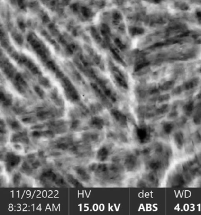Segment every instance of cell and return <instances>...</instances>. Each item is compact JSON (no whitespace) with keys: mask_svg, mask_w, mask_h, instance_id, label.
<instances>
[{"mask_svg":"<svg viewBox=\"0 0 201 215\" xmlns=\"http://www.w3.org/2000/svg\"><path fill=\"white\" fill-rule=\"evenodd\" d=\"M9 125H10L12 129H13L14 130H18L21 127L20 125L18 123V122H17V121L15 120L10 121H9Z\"/></svg>","mask_w":201,"mask_h":215,"instance_id":"7","label":"cell"},{"mask_svg":"<svg viewBox=\"0 0 201 215\" xmlns=\"http://www.w3.org/2000/svg\"><path fill=\"white\" fill-rule=\"evenodd\" d=\"M75 171H76V174H77L79 179L82 180L84 181H87L90 180V176L87 173L86 170L84 169L83 167H80V166L76 167H75Z\"/></svg>","mask_w":201,"mask_h":215,"instance_id":"2","label":"cell"},{"mask_svg":"<svg viewBox=\"0 0 201 215\" xmlns=\"http://www.w3.org/2000/svg\"><path fill=\"white\" fill-rule=\"evenodd\" d=\"M22 169H23V171L24 173H26L28 174L31 171V169H30V167H29L28 165L26 163H24L23 164V166H22Z\"/></svg>","mask_w":201,"mask_h":215,"instance_id":"10","label":"cell"},{"mask_svg":"<svg viewBox=\"0 0 201 215\" xmlns=\"http://www.w3.org/2000/svg\"><path fill=\"white\" fill-rule=\"evenodd\" d=\"M39 166H40V163L38 162V161H36L33 164V167L34 169L37 168Z\"/></svg>","mask_w":201,"mask_h":215,"instance_id":"16","label":"cell"},{"mask_svg":"<svg viewBox=\"0 0 201 215\" xmlns=\"http://www.w3.org/2000/svg\"><path fill=\"white\" fill-rule=\"evenodd\" d=\"M6 169L8 171H11L20 162V157L12 153H8L5 156Z\"/></svg>","mask_w":201,"mask_h":215,"instance_id":"1","label":"cell"},{"mask_svg":"<svg viewBox=\"0 0 201 215\" xmlns=\"http://www.w3.org/2000/svg\"><path fill=\"white\" fill-rule=\"evenodd\" d=\"M39 81H40V84H41V85H43V86H44V87H48L50 86L49 81H48V80H47V79H46V78H44V77L40 78V80H39Z\"/></svg>","mask_w":201,"mask_h":215,"instance_id":"9","label":"cell"},{"mask_svg":"<svg viewBox=\"0 0 201 215\" xmlns=\"http://www.w3.org/2000/svg\"><path fill=\"white\" fill-rule=\"evenodd\" d=\"M44 136L47 137H53L54 136V133L52 131L48 130L46 131V132H44Z\"/></svg>","mask_w":201,"mask_h":215,"instance_id":"12","label":"cell"},{"mask_svg":"<svg viewBox=\"0 0 201 215\" xmlns=\"http://www.w3.org/2000/svg\"><path fill=\"white\" fill-rule=\"evenodd\" d=\"M79 125H80V121L79 120L74 121L72 124V128H73V129H76V128L79 127Z\"/></svg>","mask_w":201,"mask_h":215,"instance_id":"13","label":"cell"},{"mask_svg":"<svg viewBox=\"0 0 201 215\" xmlns=\"http://www.w3.org/2000/svg\"><path fill=\"white\" fill-rule=\"evenodd\" d=\"M41 136V133L39 132H34L33 133V136L35 137H39Z\"/></svg>","mask_w":201,"mask_h":215,"instance_id":"14","label":"cell"},{"mask_svg":"<svg viewBox=\"0 0 201 215\" xmlns=\"http://www.w3.org/2000/svg\"><path fill=\"white\" fill-rule=\"evenodd\" d=\"M15 40H16L18 43H22V42H23V40H22L21 37L18 36V35H17V36L15 37Z\"/></svg>","mask_w":201,"mask_h":215,"instance_id":"15","label":"cell"},{"mask_svg":"<svg viewBox=\"0 0 201 215\" xmlns=\"http://www.w3.org/2000/svg\"><path fill=\"white\" fill-rule=\"evenodd\" d=\"M111 114H112L114 119L117 121L119 122L120 124H125L126 123V120L125 116L118 110H113L111 111Z\"/></svg>","mask_w":201,"mask_h":215,"instance_id":"5","label":"cell"},{"mask_svg":"<svg viewBox=\"0 0 201 215\" xmlns=\"http://www.w3.org/2000/svg\"><path fill=\"white\" fill-rule=\"evenodd\" d=\"M34 90L36 92V93H37L40 97H43V96H44V92H43V91L42 90L40 87H37V86H36V87H34Z\"/></svg>","mask_w":201,"mask_h":215,"instance_id":"11","label":"cell"},{"mask_svg":"<svg viewBox=\"0 0 201 215\" xmlns=\"http://www.w3.org/2000/svg\"><path fill=\"white\" fill-rule=\"evenodd\" d=\"M109 156V151L106 147L100 148L97 152V159L99 161H104Z\"/></svg>","mask_w":201,"mask_h":215,"instance_id":"4","label":"cell"},{"mask_svg":"<svg viewBox=\"0 0 201 215\" xmlns=\"http://www.w3.org/2000/svg\"><path fill=\"white\" fill-rule=\"evenodd\" d=\"M21 179V176L19 173L15 174L13 177V183L15 185H18L20 183Z\"/></svg>","mask_w":201,"mask_h":215,"instance_id":"8","label":"cell"},{"mask_svg":"<svg viewBox=\"0 0 201 215\" xmlns=\"http://www.w3.org/2000/svg\"><path fill=\"white\" fill-rule=\"evenodd\" d=\"M67 181L68 182L70 183V184L73 186L74 187L80 188V187L82 186L80 183L72 175H68L67 177Z\"/></svg>","mask_w":201,"mask_h":215,"instance_id":"6","label":"cell"},{"mask_svg":"<svg viewBox=\"0 0 201 215\" xmlns=\"http://www.w3.org/2000/svg\"><path fill=\"white\" fill-rule=\"evenodd\" d=\"M90 126L97 130H101L104 125V121L103 119L98 117H94L90 121Z\"/></svg>","mask_w":201,"mask_h":215,"instance_id":"3","label":"cell"}]
</instances>
